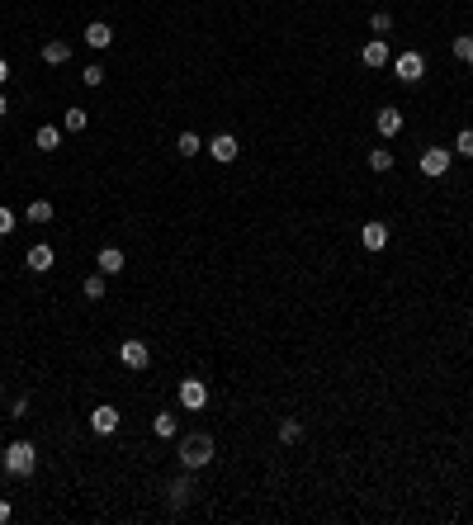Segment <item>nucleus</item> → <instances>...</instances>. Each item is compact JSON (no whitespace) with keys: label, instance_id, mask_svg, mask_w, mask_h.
I'll use <instances>...</instances> for the list:
<instances>
[{"label":"nucleus","instance_id":"f257e3e1","mask_svg":"<svg viewBox=\"0 0 473 525\" xmlns=\"http://www.w3.org/2000/svg\"><path fill=\"white\" fill-rule=\"evenodd\" d=\"M0 469L10 473V478H28V473L38 469V449L28 445V440H10L5 454H0Z\"/></svg>","mask_w":473,"mask_h":525},{"label":"nucleus","instance_id":"f03ea898","mask_svg":"<svg viewBox=\"0 0 473 525\" xmlns=\"http://www.w3.org/2000/svg\"><path fill=\"white\" fill-rule=\"evenodd\" d=\"M213 464V435H184L180 440V469H189V473H199V469H209Z\"/></svg>","mask_w":473,"mask_h":525},{"label":"nucleus","instance_id":"7ed1b4c3","mask_svg":"<svg viewBox=\"0 0 473 525\" xmlns=\"http://www.w3.org/2000/svg\"><path fill=\"white\" fill-rule=\"evenodd\" d=\"M449 161H454V152H449V147H426V152L417 157V166H421V175H426V180H440V175L449 171Z\"/></svg>","mask_w":473,"mask_h":525},{"label":"nucleus","instance_id":"20e7f679","mask_svg":"<svg viewBox=\"0 0 473 525\" xmlns=\"http://www.w3.org/2000/svg\"><path fill=\"white\" fill-rule=\"evenodd\" d=\"M393 76L402 80V85H417V80L426 76V57H421V53H402V57H393Z\"/></svg>","mask_w":473,"mask_h":525},{"label":"nucleus","instance_id":"39448f33","mask_svg":"<svg viewBox=\"0 0 473 525\" xmlns=\"http://www.w3.org/2000/svg\"><path fill=\"white\" fill-rule=\"evenodd\" d=\"M180 407L184 412H204L209 407V383L204 379H180Z\"/></svg>","mask_w":473,"mask_h":525},{"label":"nucleus","instance_id":"423d86ee","mask_svg":"<svg viewBox=\"0 0 473 525\" xmlns=\"http://www.w3.org/2000/svg\"><path fill=\"white\" fill-rule=\"evenodd\" d=\"M118 360H123V369H147L152 365V350H147V341H123L118 345Z\"/></svg>","mask_w":473,"mask_h":525},{"label":"nucleus","instance_id":"0eeeda50","mask_svg":"<svg viewBox=\"0 0 473 525\" xmlns=\"http://www.w3.org/2000/svg\"><path fill=\"white\" fill-rule=\"evenodd\" d=\"M24 265H28V270H33V275H48V270H53V265H57V251L48 246V241H38V246H28Z\"/></svg>","mask_w":473,"mask_h":525},{"label":"nucleus","instance_id":"6e6552de","mask_svg":"<svg viewBox=\"0 0 473 525\" xmlns=\"http://www.w3.org/2000/svg\"><path fill=\"white\" fill-rule=\"evenodd\" d=\"M90 431H95V435H114V431H118V407L100 402V407L90 412Z\"/></svg>","mask_w":473,"mask_h":525},{"label":"nucleus","instance_id":"1a4fd4ad","mask_svg":"<svg viewBox=\"0 0 473 525\" xmlns=\"http://www.w3.org/2000/svg\"><path fill=\"white\" fill-rule=\"evenodd\" d=\"M209 157L218 161V166H232V161H236V137H232V132H218V137L209 142Z\"/></svg>","mask_w":473,"mask_h":525},{"label":"nucleus","instance_id":"9d476101","mask_svg":"<svg viewBox=\"0 0 473 525\" xmlns=\"http://www.w3.org/2000/svg\"><path fill=\"white\" fill-rule=\"evenodd\" d=\"M360 241H365V251H383V246H388V223H379V218L365 223V227H360Z\"/></svg>","mask_w":473,"mask_h":525},{"label":"nucleus","instance_id":"9b49d317","mask_svg":"<svg viewBox=\"0 0 473 525\" xmlns=\"http://www.w3.org/2000/svg\"><path fill=\"white\" fill-rule=\"evenodd\" d=\"M374 128L383 132V137H397V132H402V109H379V114H374Z\"/></svg>","mask_w":473,"mask_h":525},{"label":"nucleus","instance_id":"f8f14e48","mask_svg":"<svg viewBox=\"0 0 473 525\" xmlns=\"http://www.w3.org/2000/svg\"><path fill=\"white\" fill-rule=\"evenodd\" d=\"M360 62H365L369 71L388 66V43H383V38H369V43H365V53H360Z\"/></svg>","mask_w":473,"mask_h":525},{"label":"nucleus","instance_id":"ddd939ff","mask_svg":"<svg viewBox=\"0 0 473 525\" xmlns=\"http://www.w3.org/2000/svg\"><path fill=\"white\" fill-rule=\"evenodd\" d=\"M43 62H48V66H66V62H71V43H66V38H48V43H43Z\"/></svg>","mask_w":473,"mask_h":525},{"label":"nucleus","instance_id":"4468645a","mask_svg":"<svg viewBox=\"0 0 473 525\" xmlns=\"http://www.w3.org/2000/svg\"><path fill=\"white\" fill-rule=\"evenodd\" d=\"M95 265H100V275H123V251H118V246H105V251H100V256H95Z\"/></svg>","mask_w":473,"mask_h":525},{"label":"nucleus","instance_id":"2eb2a0df","mask_svg":"<svg viewBox=\"0 0 473 525\" xmlns=\"http://www.w3.org/2000/svg\"><path fill=\"white\" fill-rule=\"evenodd\" d=\"M189 497H194V478H189V469H184L171 483V506H189Z\"/></svg>","mask_w":473,"mask_h":525},{"label":"nucleus","instance_id":"dca6fc26","mask_svg":"<svg viewBox=\"0 0 473 525\" xmlns=\"http://www.w3.org/2000/svg\"><path fill=\"white\" fill-rule=\"evenodd\" d=\"M85 43H90V48H109V43H114V28H109L105 19H95V24H85Z\"/></svg>","mask_w":473,"mask_h":525},{"label":"nucleus","instance_id":"f3484780","mask_svg":"<svg viewBox=\"0 0 473 525\" xmlns=\"http://www.w3.org/2000/svg\"><path fill=\"white\" fill-rule=\"evenodd\" d=\"M33 142H38V152H57V147H62V128H53V123H43V128L33 132Z\"/></svg>","mask_w":473,"mask_h":525},{"label":"nucleus","instance_id":"a211bd4d","mask_svg":"<svg viewBox=\"0 0 473 525\" xmlns=\"http://www.w3.org/2000/svg\"><path fill=\"white\" fill-rule=\"evenodd\" d=\"M298 440H303V421L284 417V421H279V445H298Z\"/></svg>","mask_w":473,"mask_h":525},{"label":"nucleus","instance_id":"6ab92c4d","mask_svg":"<svg viewBox=\"0 0 473 525\" xmlns=\"http://www.w3.org/2000/svg\"><path fill=\"white\" fill-rule=\"evenodd\" d=\"M53 199H33V204H28V223H53Z\"/></svg>","mask_w":473,"mask_h":525},{"label":"nucleus","instance_id":"aec40b11","mask_svg":"<svg viewBox=\"0 0 473 525\" xmlns=\"http://www.w3.org/2000/svg\"><path fill=\"white\" fill-rule=\"evenodd\" d=\"M152 435H157V440H171V435H175V417H171V412H157V417H152Z\"/></svg>","mask_w":473,"mask_h":525},{"label":"nucleus","instance_id":"412c9836","mask_svg":"<svg viewBox=\"0 0 473 525\" xmlns=\"http://www.w3.org/2000/svg\"><path fill=\"white\" fill-rule=\"evenodd\" d=\"M449 53L459 57V62H464V66H473V38H469V33H459V38L449 43Z\"/></svg>","mask_w":473,"mask_h":525},{"label":"nucleus","instance_id":"4be33fe9","mask_svg":"<svg viewBox=\"0 0 473 525\" xmlns=\"http://www.w3.org/2000/svg\"><path fill=\"white\" fill-rule=\"evenodd\" d=\"M369 171H393V152H388V147H374V152H369Z\"/></svg>","mask_w":473,"mask_h":525},{"label":"nucleus","instance_id":"5701e85b","mask_svg":"<svg viewBox=\"0 0 473 525\" xmlns=\"http://www.w3.org/2000/svg\"><path fill=\"white\" fill-rule=\"evenodd\" d=\"M175 152H180V157H199V152H204V147H199V132H180Z\"/></svg>","mask_w":473,"mask_h":525},{"label":"nucleus","instance_id":"b1692460","mask_svg":"<svg viewBox=\"0 0 473 525\" xmlns=\"http://www.w3.org/2000/svg\"><path fill=\"white\" fill-rule=\"evenodd\" d=\"M85 128V109H66L62 114V132H80Z\"/></svg>","mask_w":473,"mask_h":525},{"label":"nucleus","instance_id":"393cba45","mask_svg":"<svg viewBox=\"0 0 473 525\" xmlns=\"http://www.w3.org/2000/svg\"><path fill=\"white\" fill-rule=\"evenodd\" d=\"M85 298H90V303L105 298V275H85Z\"/></svg>","mask_w":473,"mask_h":525},{"label":"nucleus","instance_id":"a878e982","mask_svg":"<svg viewBox=\"0 0 473 525\" xmlns=\"http://www.w3.org/2000/svg\"><path fill=\"white\" fill-rule=\"evenodd\" d=\"M449 152H459V157H473V128H459V137H454V147Z\"/></svg>","mask_w":473,"mask_h":525},{"label":"nucleus","instance_id":"bb28decb","mask_svg":"<svg viewBox=\"0 0 473 525\" xmlns=\"http://www.w3.org/2000/svg\"><path fill=\"white\" fill-rule=\"evenodd\" d=\"M369 28H374V33H388V28H393V14H388V10H374Z\"/></svg>","mask_w":473,"mask_h":525},{"label":"nucleus","instance_id":"cd10ccee","mask_svg":"<svg viewBox=\"0 0 473 525\" xmlns=\"http://www.w3.org/2000/svg\"><path fill=\"white\" fill-rule=\"evenodd\" d=\"M80 80H85V85H105V66H85V76H80Z\"/></svg>","mask_w":473,"mask_h":525},{"label":"nucleus","instance_id":"c85d7f7f","mask_svg":"<svg viewBox=\"0 0 473 525\" xmlns=\"http://www.w3.org/2000/svg\"><path fill=\"white\" fill-rule=\"evenodd\" d=\"M10 232H14V213L0 204V236H10Z\"/></svg>","mask_w":473,"mask_h":525},{"label":"nucleus","instance_id":"c756f323","mask_svg":"<svg viewBox=\"0 0 473 525\" xmlns=\"http://www.w3.org/2000/svg\"><path fill=\"white\" fill-rule=\"evenodd\" d=\"M5 80H10V62H5V57H0V85H5Z\"/></svg>","mask_w":473,"mask_h":525},{"label":"nucleus","instance_id":"7c9ffc66","mask_svg":"<svg viewBox=\"0 0 473 525\" xmlns=\"http://www.w3.org/2000/svg\"><path fill=\"white\" fill-rule=\"evenodd\" d=\"M10 521V501H0V525Z\"/></svg>","mask_w":473,"mask_h":525},{"label":"nucleus","instance_id":"2f4dec72","mask_svg":"<svg viewBox=\"0 0 473 525\" xmlns=\"http://www.w3.org/2000/svg\"><path fill=\"white\" fill-rule=\"evenodd\" d=\"M5 114H10V105H5V95H0V118H5Z\"/></svg>","mask_w":473,"mask_h":525}]
</instances>
